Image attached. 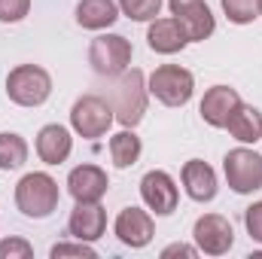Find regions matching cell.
Returning a JSON list of instances; mask_svg holds the SVG:
<instances>
[{"label": "cell", "mask_w": 262, "mask_h": 259, "mask_svg": "<svg viewBox=\"0 0 262 259\" xmlns=\"http://www.w3.org/2000/svg\"><path fill=\"white\" fill-rule=\"evenodd\" d=\"M223 12L232 25H250L259 18V3L256 0H223Z\"/></svg>", "instance_id": "7402d4cb"}, {"label": "cell", "mask_w": 262, "mask_h": 259, "mask_svg": "<svg viewBox=\"0 0 262 259\" xmlns=\"http://www.w3.org/2000/svg\"><path fill=\"white\" fill-rule=\"evenodd\" d=\"M259 15H262V0H259Z\"/></svg>", "instance_id": "f1b7e54d"}, {"label": "cell", "mask_w": 262, "mask_h": 259, "mask_svg": "<svg viewBox=\"0 0 262 259\" xmlns=\"http://www.w3.org/2000/svg\"><path fill=\"white\" fill-rule=\"evenodd\" d=\"M70 153H73V137H70V131L64 125L52 122V125L40 128V134H37V156H40V162L61 165V162L70 159Z\"/></svg>", "instance_id": "e0dca14e"}, {"label": "cell", "mask_w": 262, "mask_h": 259, "mask_svg": "<svg viewBox=\"0 0 262 259\" xmlns=\"http://www.w3.org/2000/svg\"><path fill=\"white\" fill-rule=\"evenodd\" d=\"M140 198L156 217H168V213L177 210L180 189H177V183L168 171H146L143 180H140Z\"/></svg>", "instance_id": "9c48e42d"}, {"label": "cell", "mask_w": 262, "mask_h": 259, "mask_svg": "<svg viewBox=\"0 0 262 259\" xmlns=\"http://www.w3.org/2000/svg\"><path fill=\"white\" fill-rule=\"evenodd\" d=\"M6 95L18 107H40L52 95V76L40 64H18L6 76Z\"/></svg>", "instance_id": "3957f363"}, {"label": "cell", "mask_w": 262, "mask_h": 259, "mask_svg": "<svg viewBox=\"0 0 262 259\" xmlns=\"http://www.w3.org/2000/svg\"><path fill=\"white\" fill-rule=\"evenodd\" d=\"M113 232H116V238L131 247V250H140V247H146L149 241H152V235H156V223H152V217L146 213V210H140V207H122L119 210V217H116V223H113Z\"/></svg>", "instance_id": "8fae6325"}, {"label": "cell", "mask_w": 262, "mask_h": 259, "mask_svg": "<svg viewBox=\"0 0 262 259\" xmlns=\"http://www.w3.org/2000/svg\"><path fill=\"white\" fill-rule=\"evenodd\" d=\"M226 128H229V134L238 143H256V140H262V113L256 107H250V104L241 101L235 107V113L229 116Z\"/></svg>", "instance_id": "d6986e66"}, {"label": "cell", "mask_w": 262, "mask_h": 259, "mask_svg": "<svg viewBox=\"0 0 262 259\" xmlns=\"http://www.w3.org/2000/svg\"><path fill=\"white\" fill-rule=\"evenodd\" d=\"M52 259H61V256H85V259H95V247L89 244V241H76V244H55L52 247Z\"/></svg>", "instance_id": "484cf974"}, {"label": "cell", "mask_w": 262, "mask_h": 259, "mask_svg": "<svg viewBox=\"0 0 262 259\" xmlns=\"http://www.w3.org/2000/svg\"><path fill=\"white\" fill-rule=\"evenodd\" d=\"M171 256L195 259V256H198V247H189V244H168V247L162 250V259H171Z\"/></svg>", "instance_id": "83f0119b"}, {"label": "cell", "mask_w": 262, "mask_h": 259, "mask_svg": "<svg viewBox=\"0 0 262 259\" xmlns=\"http://www.w3.org/2000/svg\"><path fill=\"white\" fill-rule=\"evenodd\" d=\"M113 119H116L113 116V107L101 95H82L70 107V125H73V131L79 137H85V140L104 137L110 131V125H113Z\"/></svg>", "instance_id": "52a82bcc"}, {"label": "cell", "mask_w": 262, "mask_h": 259, "mask_svg": "<svg viewBox=\"0 0 262 259\" xmlns=\"http://www.w3.org/2000/svg\"><path fill=\"white\" fill-rule=\"evenodd\" d=\"M34 247L25 238H3L0 241V259H31Z\"/></svg>", "instance_id": "d4e9b609"}, {"label": "cell", "mask_w": 262, "mask_h": 259, "mask_svg": "<svg viewBox=\"0 0 262 259\" xmlns=\"http://www.w3.org/2000/svg\"><path fill=\"white\" fill-rule=\"evenodd\" d=\"M140 153H143V143L131 128H122L119 134L110 137V159L116 168H131L140 159Z\"/></svg>", "instance_id": "ffe728a7"}, {"label": "cell", "mask_w": 262, "mask_h": 259, "mask_svg": "<svg viewBox=\"0 0 262 259\" xmlns=\"http://www.w3.org/2000/svg\"><path fill=\"white\" fill-rule=\"evenodd\" d=\"M110 107H113V116L122 128H134L143 113H146V98H149V89H146V79H143V70L131 67L125 73L116 76V82L110 85Z\"/></svg>", "instance_id": "6da1fadb"}, {"label": "cell", "mask_w": 262, "mask_h": 259, "mask_svg": "<svg viewBox=\"0 0 262 259\" xmlns=\"http://www.w3.org/2000/svg\"><path fill=\"white\" fill-rule=\"evenodd\" d=\"M67 232L76 241H98L107 232V210L101 207V201H76L67 220Z\"/></svg>", "instance_id": "7c38bea8"}, {"label": "cell", "mask_w": 262, "mask_h": 259, "mask_svg": "<svg viewBox=\"0 0 262 259\" xmlns=\"http://www.w3.org/2000/svg\"><path fill=\"white\" fill-rule=\"evenodd\" d=\"M238 104H241V95H238L235 89H229V85H213V89L204 92L198 113H201V119H204L210 128H226V122H229V116L235 113Z\"/></svg>", "instance_id": "5bb4252c"}, {"label": "cell", "mask_w": 262, "mask_h": 259, "mask_svg": "<svg viewBox=\"0 0 262 259\" xmlns=\"http://www.w3.org/2000/svg\"><path fill=\"white\" fill-rule=\"evenodd\" d=\"M192 238H195L198 253H207V256H223L232 250L235 244V229L226 217L220 213H204L195 220V229H192Z\"/></svg>", "instance_id": "ba28073f"}, {"label": "cell", "mask_w": 262, "mask_h": 259, "mask_svg": "<svg viewBox=\"0 0 262 259\" xmlns=\"http://www.w3.org/2000/svg\"><path fill=\"white\" fill-rule=\"evenodd\" d=\"M162 9V0H119V12L131 21H152Z\"/></svg>", "instance_id": "603a6c76"}, {"label": "cell", "mask_w": 262, "mask_h": 259, "mask_svg": "<svg viewBox=\"0 0 262 259\" xmlns=\"http://www.w3.org/2000/svg\"><path fill=\"white\" fill-rule=\"evenodd\" d=\"M31 12V0H0V21L15 25Z\"/></svg>", "instance_id": "cb8c5ba5"}, {"label": "cell", "mask_w": 262, "mask_h": 259, "mask_svg": "<svg viewBox=\"0 0 262 259\" xmlns=\"http://www.w3.org/2000/svg\"><path fill=\"white\" fill-rule=\"evenodd\" d=\"M61 201L58 183L46 171H31L15 183V207L31 220H46Z\"/></svg>", "instance_id": "7a4b0ae2"}, {"label": "cell", "mask_w": 262, "mask_h": 259, "mask_svg": "<svg viewBox=\"0 0 262 259\" xmlns=\"http://www.w3.org/2000/svg\"><path fill=\"white\" fill-rule=\"evenodd\" d=\"M223 174H226V183L232 192H256V189H262V156L256 149H250L247 143L238 149H229L223 159Z\"/></svg>", "instance_id": "8992f818"}, {"label": "cell", "mask_w": 262, "mask_h": 259, "mask_svg": "<svg viewBox=\"0 0 262 259\" xmlns=\"http://www.w3.org/2000/svg\"><path fill=\"white\" fill-rule=\"evenodd\" d=\"M119 21V3L113 0H79L76 3V25L85 31H104Z\"/></svg>", "instance_id": "ac0fdd59"}, {"label": "cell", "mask_w": 262, "mask_h": 259, "mask_svg": "<svg viewBox=\"0 0 262 259\" xmlns=\"http://www.w3.org/2000/svg\"><path fill=\"white\" fill-rule=\"evenodd\" d=\"M28 162V143L15 131H0V171H15Z\"/></svg>", "instance_id": "44dd1931"}, {"label": "cell", "mask_w": 262, "mask_h": 259, "mask_svg": "<svg viewBox=\"0 0 262 259\" xmlns=\"http://www.w3.org/2000/svg\"><path fill=\"white\" fill-rule=\"evenodd\" d=\"M131 40H125L122 34H98L89 43V64L98 76L116 79L119 73H125L131 67Z\"/></svg>", "instance_id": "5b68a950"}, {"label": "cell", "mask_w": 262, "mask_h": 259, "mask_svg": "<svg viewBox=\"0 0 262 259\" xmlns=\"http://www.w3.org/2000/svg\"><path fill=\"white\" fill-rule=\"evenodd\" d=\"M180 180H183V189L186 195L192 198V201H213L216 198V189H220V183H216V171L207 165V162H201V159H189L186 165H183V171H180Z\"/></svg>", "instance_id": "9a60e30c"}, {"label": "cell", "mask_w": 262, "mask_h": 259, "mask_svg": "<svg viewBox=\"0 0 262 259\" xmlns=\"http://www.w3.org/2000/svg\"><path fill=\"white\" fill-rule=\"evenodd\" d=\"M168 6H171V15L186 31L189 43H201L216 31V21H213L207 0H168Z\"/></svg>", "instance_id": "30bf717a"}, {"label": "cell", "mask_w": 262, "mask_h": 259, "mask_svg": "<svg viewBox=\"0 0 262 259\" xmlns=\"http://www.w3.org/2000/svg\"><path fill=\"white\" fill-rule=\"evenodd\" d=\"M146 43H149V49L159 52V55H177V52L186 49L189 37H186V31L180 28V21L171 15V18H152V21H149Z\"/></svg>", "instance_id": "2e32d148"}, {"label": "cell", "mask_w": 262, "mask_h": 259, "mask_svg": "<svg viewBox=\"0 0 262 259\" xmlns=\"http://www.w3.org/2000/svg\"><path fill=\"white\" fill-rule=\"evenodd\" d=\"M110 189V177L98 165H76L67 174V192L76 201H101Z\"/></svg>", "instance_id": "4fadbf2b"}, {"label": "cell", "mask_w": 262, "mask_h": 259, "mask_svg": "<svg viewBox=\"0 0 262 259\" xmlns=\"http://www.w3.org/2000/svg\"><path fill=\"white\" fill-rule=\"evenodd\" d=\"M146 89L165 107H186L195 92V76L180 64H162L149 73Z\"/></svg>", "instance_id": "277c9868"}, {"label": "cell", "mask_w": 262, "mask_h": 259, "mask_svg": "<svg viewBox=\"0 0 262 259\" xmlns=\"http://www.w3.org/2000/svg\"><path fill=\"white\" fill-rule=\"evenodd\" d=\"M244 226H247V235L262 244V201H253L244 210Z\"/></svg>", "instance_id": "4316f807"}]
</instances>
